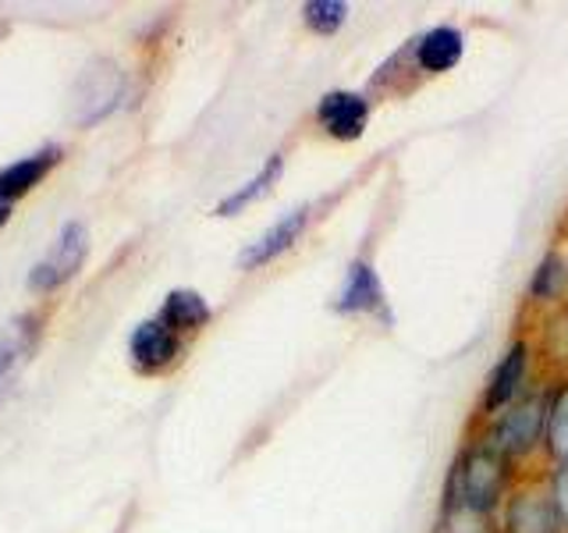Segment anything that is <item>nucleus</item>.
<instances>
[{"instance_id":"obj_15","label":"nucleus","mask_w":568,"mask_h":533,"mask_svg":"<svg viewBox=\"0 0 568 533\" xmlns=\"http://www.w3.org/2000/svg\"><path fill=\"white\" fill-rule=\"evenodd\" d=\"M281 171H284V157L281 153H274L271 160H266V164L248 178V182L242 185V189H235L231 195H224V200L217 203V218H235V213H242L245 207H253L260 195H266L274 185H277V178H281Z\"/></svg>"},{"instance_id":"obj_4","label":"nucleus","mask_w":568,"mask_h":533,"mask_svg":"<svg viewBox=\"0 0 568 533\" xmlns=\"http://www.w3.org/2000/svg\"><path fill=\"white\" fill-rule=\"evenodd\" d=\"M529 355H532V349L526 338H515V342L505 349V355L490 370L487 388H484V416H497L505 405H511L526 391Z\"/></svg>"},{"instance_id":"obj_6","label":"nucleus","mask_w":568,"mask_h":533,"mask_svg":"<svg viewBox=\"0 0 568 533\" xmlns=\"http://www.w3.org/2000/svg\"><path fill=\"white\" fill-rule=\"evenodd\" d=\"M316 121L331 139L352 142L369 124V100L363 93H352V89H331L316 103Z\"/></svg>"},{"instance_id":"obj_13","label":"nucleus","mask_w":568,"mask_h":533,"mask_svg":"<svg viewBox=\"0 0 568 533\" xmlns=\"http://www.w3.org/2000/svg\"><path fill=\"white\" fill-rule=\"evenodd\" d=\"M132 360L142 370H160L178 360V334L164 328L160 320H146L132 334Z\"/></svg>"},{"instance_id":"obj_21","label":"nucleus","mask_w":568,"mask_h":533,"mask_svg":"<svg viewBox=\"0 0 568 533\" xmlns=\"http://www.w3.org/2000/svg\"><path fill=\"white\" fill-rule=\"evenodd\" d=\"M11 218V203H0V224H8Z\"/></svg>"},{"instance_id":"obj_12","label":"nucleus","mask_w":568,"mask_h":533,"mask_svg":"<svg viewBox=\"0 0 568 533\" xmlns=\"http://www.w3.org/2000/svg\"><path fill=\"white\" fill-rule=\"evenodd\" d=\"M61 160V150L58 147H47L40 153H32V157H22V160H14V164H8L4 171H0V203H14V200H22V195L32 189V185H40L43 178L50 174V168Z\"/></svg>"},{"instance_id":"obj_3","label":"nucleus","mask_w":568,"mask_h":533,"mask_svg":"<svg viewBox=\"0 0 568 533\" xmlns=\"http://www.w3.org/2000/svg\"><path fill=\"white\" fill-rule=\"evenodd\" d=\"M85 253H89L85 224H79V221L64 224V231L58 235V242L50 245V253L32 266L29 289H32V292H53V289H61L64 281L75 278V271L82 266Z\"/></svg>"},{"instance_id":"obj_11","label":"nucleus","mask_w":568,"mask_h":533,"mask_svg":"<svg viewBox=\"0 0 568 533\" xmlns=\"http://www.w3.org/2000/svg\"><path fill=\"white\" fill-rule=\"evenodd\" d=\"M462 53H466V36H462L455 26H437L419 36L416 64L426 71V76H444V71H452L462 61Z\"/></svg>"},{"instance_id":"obj_17","label":"nucleus","mask_w":568,"mask_h":533,"mask_svg":"<svg viewBox=\"0 0 568 533\" xmlns=\"http://www.w3.org/2000/svg\"><path fill=\"white\" fill-rule=\"evenodd\" d=\"M565 289H568V263L558 249H550L529 278V299L532 302H558L565 295Z\"/></svg>"},{"instance_id":"obj_14","label":"nucleus","mask_w":568,"mask_h":533,"mask_svg":"<svg viewBox=\"0 0 568 533\" xmlns=\"http://www.w3.org/2000/svg\"><path fill=\"white\" fill-rule=\"evenodd\" d=\"M160 324L171 328L174 334L178 331H200L206 320H210V306H206V299L200 292H192V289H174L168 299H164V306H160Z\"/></svg>"},{"instance_id":"obj_7","label":"nucleus","mask_w":568,"mask_h":533,"mask_svg":"<svg viewBox=\"0 0 568 533\" xmlns=\"http://www.w3.org/2000/svg\"><path fill=\"white\" fill-rule=\"evenodd\" d=\"M505 533H561V520L555 512L547 487H523L505 502Z\"/></svg>"},{"instance_id":"obj_8","label":"nucleus","mask_w":568,"mask_h":533,"mask_svg":"<svg viewBox=\"0 0 568 533\" xmlns=\"http://www.w3.org/2000/svg\"><path fill=\"white\" fill-rule=\"evenodd\" d=\"M306 224H310V207H295L292 213H284V218H281L274 228H266L256 242H248V245L242 249L239 263L245 266V271H256V266H266L271 260H277L281 253H288V249L302 239V231H306Z\"/></svg>"},{"instance_id":"obj_2","label":"nucleus","mask_w":568,"mask_h":533,"mask_svg":"<svg viewBox=\"0 0 568 533\" xmlns=\"http://www.w3.org/2000/svg\"><path fill=\"white\" fill-rule=\"evenodd\" d=\"M547 402H550V395H544V391H523L519 399L497 413L494 431H490L487 441L494 444V449H501L511 462L529 455L544 441Z\"/></svg>"},{"instance_id":"obj_18","label":"nucleus","mask_w":568,"mask_h":533,"mask_svg":"<svg viewBox=\"0 0 568 533\" xmlns=\"http://www.w3.org/2000/svg\"><path fill=\"white\" fill-rule=\"evenodd\" d=\"M302 18L316 36H334L345 26L348 4H342V0H310V4H302Z\"/></svg>"},{"instance_id":"obj_5","label":"nucleus","mask_w":568,"mask_h":533,"mask_svg":"<svg viewBox=\"0 0 568 533\" xmlns=\"http://www.w3.org/2000/svg\"><path fill=\"white\" fill-rule=\"evenodd\" d=\"M121 71L114 61H93L75 86V118L79 124H93L106 118L121 100Z\"/></svg>"},{"instance_id":"obj_1","label":"nucleus","mask_w":568,"mask_h":533,"mask_svg":"<svg viewBox=\"0 0 568 533\" xmlns=\"http://www.w3.org/2000/svg\"><path fill=\"white\" fill-rule=\"evenodd\" d=\"M508 484L511 459L501 449H494L490 441H476L455 462L448 487H444V509H466L487 520L508 494Z\"/></svg>"},{"instance_id":"obj_10","label":"nucleus","mask_w":568,"mask_h":533,"mask_svg":"<svg viewBox=\"0 0 568 533\" xmlns=\"http://www.w3.org/2000/svg\"><path fill=\"white\" fill-rule=\"evenodd\" d=\"M36 338H40V320H32V316H18L14 324L0 334V399L8 395L18 370H22L32 355Z\"/></svg>"},{"instance_id":"obj_16","label":"nucleus","mask_w":568,"mask_h":533,"mask_svg":"<svg viewBox=\"0 0 568 533\" xmlns=\"http://www.w3.org/2000/svg\"><path fill=\"white\" fill-rule=\"evenodd\" d=\"M544 444H547V455L555 459L558 466H565L568 462V381H561L555 391H550Z\"/></svg>"},{"instance_id":"obj_20","label":"nucleus","mask_w":568,"mask_h":533,"mask_svg":"<svg viewBox=\"0 0 568 533\" xmlns=\"http://www.w3.org/2000/svg\"><path fill=\"white\" fill-rule=\"evenodd\" d=\"M547 494H550V502H555L561 526L568 530V462H565V466H555V473H550Z\"/></svg>"},{"instance_id":"obj_19","label":"nucleus","mask_w":568,"mask_h":533,"mask_svg":"<svg viewBox=\"0 0 568 533\" xmlns=\"http://www.w3.org/2000/svg\"><path fill=\"white\" fill-rule=\"evenodd\" d=\"M544 352L555 363H568V302L544 320Z\"/></svg>"},{"instance_id":"obj_9","label":"nucleus","mask_w":568,"mask_h":533,"mask_svg":"<svg viewBox=\"0 0 568 533\" xmlns=\"http://www.w3.org/2000/svg\"><path fill=\"white\" fill-rule=\"evenodd\" d=\"M337 313H381L387 316V299H384V284L377 271L366 260H352L342 292L334 299Z\"/></svg>"}]
</instances>
